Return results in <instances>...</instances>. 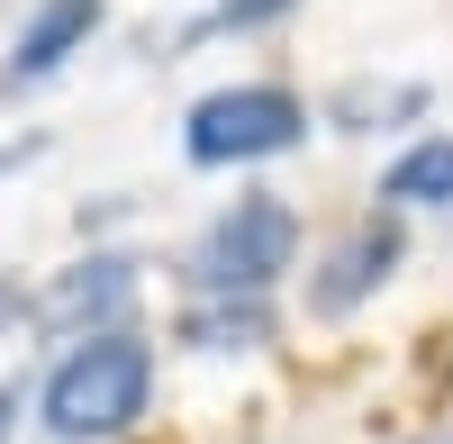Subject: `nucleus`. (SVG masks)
I'll return each mask as SVG.
<instances>
[{
  "label": "nucleus",
  "mask_w": 453,
  "mask_h": 444,
  "mask_svg": "<svg viewBox=\"0 0 453 444\" xmlns=\"http://www.w3.org/2000/svg\"><path fill=\"white\" fill-rule=\"evenodd\" d=\"M127 264H82V272H73V281H55L46 290V318H91V309H119L127 300Z\"/></svg>",
  "instance_id": "0eeeda50"
},
{
  "label": "nucleus",
  "mask_w": 453,
  "mask_h": 444,
  "mask_svg": "<svg viewBox=\"0 0 453 444\" xmlns=\"http://www.w3.org/2000/svg\"><path fill=\"white\" fill-rule=\"evenodd\" d=\"M290 245H299L290 209H281L273 191H254V200H236V209L200 236L191 272H200V290H218V300H263L273 272H290Z\"/></svg>",
  "instance_id": "7ed1b4c3"
},
{
  "label": "nucleus",
  "mask_w": 453,
  "mask_h": 444,
  "mask_svg": "<svg viewBox=\"0 0 453 444\" xmlns=\"http://www.w3.org/2000/svg\"><path fill=\"white\" fill-rule=\"evenodd\" d=\"M418 444H453V426H435V435H418Z\"/></svg>",
  "instance_id": "9b49d317"
},
{
  "label": "nucleus",
  "mask_w": 453,
  "mask_h": 444,
  "mask_svg": "<svg viewBox=\"0 0 453 444\" xmlns=\"http://www.w3.org/2000/svg\"><path fill=\"white\" fill-rule=\"evenodd\" d=\"M299 136H309V109H299L281 82H236V91L191 100L181 155L191 164H263V155H290Z\"/></svg>",
  "instance_id": "f03ea898"
},
{
  "label": "nucleus",
  "mask_w": 453,
  "mask_h": 444,
  "mask_svg": "<svg viewBox=\"0 0 453 444\" xmlns=\"http://www.w3.org/2000/svg\"><path fill=\"white\" fill-rule=\"evenodd\" d=\"M381 200H390V209H444V200H453V136H418V145L381 172Z\"/></svg>",
  "instance_id": "423d86ee"
},
{
  "label": "nucleus",
  "mask_w": 453,
  "mask_h": 444,
  "mask_svg": "<svg viewBox=\"0 0 453 444\" xmlns=\"http://www.w3.org/2000/svg\"><path fill=\"white\" fill-rule=\"evenodd\" d=\"M273 336V318H263V300H226V309H191V345L226 354V345H263Z\"/></svg>",
  "instance_id": "6e6552de"
},
{
  "label": "nucleus",
  "mask_w": 453,
  "mask_h": 444,
  "mask_svg": "<svg viewBox=\"0 0 453 444\" xmlns=\"http://www.w3.org/2000/svg\"><path fill=\"white\" fill-rule=\"evenodd\" d=\"M281 10H290V0H218L226 27H263V19H281Z\"/></svg>",
  "instance_id": "1a4fd4ad"
},
{
  "label": "nucleus",
  "mask_w": 453,
  "mask_h": 444,
  "mask_svg": "<svg viewBox=\"0 0 453 444\" xmlns=\"http://www.w3.org/2000/svg\"><path fill=\"white\" fill-rule=\"evenodd\" d=\"M91 27H100V0H36L27 27H19V46H10V64H0V82H10V91L19 82H46Z\"/></svg>",
  "instance_id": "39448f33"
},
{
  "label": "nucleus",
  "mask_w": 453,
  "mask_h": 444,
  "mask_svg": "<svg viewBox=\"0 0 453 444\" xmlns=\"http://www.w3.org/2000/svg\"><path fill=\"white\" fill-rule=\"evenodd\" d=\"M10 417H19V390H0V435H10Z\"/></svg>",
  "instance_id": "9d476101"
},
{
  "label": "nucleus",
  "mask_w": 453,
  "mask_h": 444,
  "mask_svg": "<svg viewBox=\"0 0 453 444\" xmlns=\"http://www.w3.org/2000/svg\"><path fill=\"white\" fill-rule=\"evenodd\" d=\"M390 272H399V218H363V227L326 254V272H318L309 300H318V318H345V309H363Z\"/></svg>",
  "instance_id": "20e7f679"
},
{
  "label": "nucleus",
  "mask_w": 453,
  "mask_h": 444,
  "mask_svg": "<svg viewBox=\"0 0 453 444\" xmlns=\"http://www.w3.org/2000/svg\"><path fill=\"white\" fill-rule=\"evenodd\" d=\"M145 399H155V354L127 326H100L46 372V426L64 444H109L145 417Z\"/></svg>",
  "instance_id": "f257e3e1"
}]
</instances>
